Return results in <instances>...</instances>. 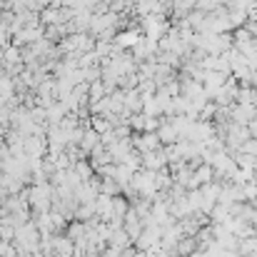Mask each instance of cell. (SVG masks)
I'll use <instances>...</instances> for the list:
<instances>
[{
  "label": "cell",
  "mask_w": 257,
  "mask_h": 257,
  "mask_svg": "<svg viewBox=\"0 0 257 257\" xmlns=\"http://www.w3.org/2000/svg\"><path fill=\"white\" fill-rule=\"evenodd\" d=\"M235 97H237L240 105H257V90H252L250 85H242Z\"/></svg>",
  "instance_id": "1"
}]
</instances>
